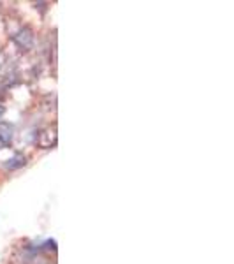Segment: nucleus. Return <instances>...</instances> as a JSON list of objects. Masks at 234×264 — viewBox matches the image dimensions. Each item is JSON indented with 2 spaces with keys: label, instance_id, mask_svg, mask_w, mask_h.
Returning a JSON list of instances; mask_svg holds the SVG:
<instances>
[{
  "label": "nucleus",
  "instance_id": "1",
  "mask_svg": "<svg viewBox=\"0 0 234 264\" xmlns=\"http://www.w3.org/2000/svg\"><path fill=\"white\" fill-rule=\"evenodd\" d=\"M57 141H58V134H57V125H48L35 136V143L37 147L42 150H50V148L57 147Z\"/></svg>",
  "mask_w": 234,
  "mask_h": 264
},
{
  "label": "nucleus",
  "instance_id": "2",
  "mask_svg": "<svg viewBox=\"0 0 234 264\" xmlns=\"http://www.w3.org/2000/svg\"><path fill=\"white\" fill-rule=\"evenodd\" d=\"M13 42L16 44L18 48H20V50L29 51L30 48H32V44H33V32H32V29H29V27H21L16 34L13 35Z\"/></svg>",
  "mask_w": 234,
  "mask_h": 264
},
{
  "label": "nucleus",
  "instance_id": "3",
  "mask_svg": "<svg viewBox=\"0 0 234 264\" xmlns=\"http://www.w3.org/2000/svg\"><path fill=\"white\" fill-rule=\"evenodd\" d=\"M14 138V129L11 123L0 122V147H9L13 143Z\"/></svg>",
  "mask_w": 234,
  "mask_h": 264
},
{
  "label": "nucleus",
  "instance_id": "4",
  "mask_svg": "<svg viewBox=\"0 0 234 264\" xmlns=\"http://www.w3.org/2000/svg\"><path fill=\"white\" fill-rule=\"evenodd\" d=\"M25 164H27V157L23 155V153H16L13 159H9L7 162H5V168L7 169H20V168H23Z\"/></svg>",
  "mask_w": 234,
  "mask_h": 264
},
{
  "label": "nucleus",
  "instance_id": "5",
  "mask_svg": "<svg viewBox=\"0 0 234 264\" xmlns=\"http://www.w3.org/2000/svg\"><path fill=\"white\" fill-rule=\"evenodd\" d=\"M4 115H5V108L2 104H0V122H2V118H4Z\"/></svg>",
  "mask_w": 234,
  "mask_h": 264
}]
</instances>
